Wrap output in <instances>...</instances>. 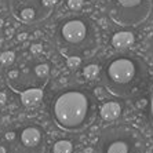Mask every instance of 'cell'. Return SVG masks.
<instances>
[{
	"mask_svg": "<svg viewBox=\"0 0 153 153\" xmlns=\"http://www.w3.org/2000/svg\"><path fill=\"white\" fill-rule=\"evenodd\" d=\"M43 50V47L40 46V44H33V46H30V53L32 54H39L42 53Z\"/></svg>",
	"mask_w": 153,
	"mask_h": 153,
	"instance_id": "obj_17",
	"label": "cell"
},
{
	"mask_svg": "<svg viewBox=\"0 0 153 153\" xmlns=\"http://www.w3.org/2000/svg\"><path fill=\"white\" fill-rule=\"evenodd\" d=\"M152 44H153V39H152Z\"/></svg>",
	"mask_w": 153,
	"mask_h": 153,
	"instance_id": "obj_22",
	"label": "cell"
},
{
	"mask_svg": "<svg viewBox=\"0 0 153 153\" xmlns=\"http://www.w3.org/2000/svg\"><path fill=\"white\" fill-rule=\"evenodd\" d=\"M152 11V0H109L108 14L121 26H135L146 21Z\"/></svg>",
	"mask_w": 153,
	"mask_h": 153,
	"instance_id": "obj_4",
	"label": "cell"
},
{
	"mask_svg": "<svg viewBox=\"0 0 153 153\" xmlns=\"http://www.w3.org/2000/svg\"><path fill=\"white\" fill-rule=\"evenodd\" d=\"M121 108L117 102H106L101 108V117L106 121H113L120 116Z\"/></svg>",
	"mask_w": 153,
	"mask_h": 153,
	"instance_id": "obj_9",
	"label": "cell"
},
{
	"mask_svg": "<svg viewBox=\"0 0 153 153\" xmlns=\"http://www.w3.org/2000/svg\"><path fill=\"white\" fill-rule=\"evenodd\" d=\"M0 153H7V150H6L4 146H0Z\"/></svg>",
	"mask_w": 153,
	"mask_h": 153,
	"instance_id": "obj_20",
	"label": "cell"
},
{
	"mask_svg": "<svg viewBox=\"0 0 153 153\" xmlns=\"http://www.w3.org/2000/svg\"><path fill=\"white\" fill-rule=\"evenodd\" d=\"M149 112H150V120L153 123V91H152V95H150V103H149Z\"/></svg>",
	"mask_w": 153,
	"mask_h": 153,
	"instance_id": "obj_18",
	"label": "cell"
},
{
	"mask_svg": "<svg viewBox=\"0 0 153 153\" xmlns=\"http://www.w3.org/2000/svg\"><path fill=\"white\" fill-rule=\"evenodd\" d=\"M68 6L69 8L77 11L83 7V0H68Z\"/></svg>",
	"mask_w": 153,
	"mask_h": 153,
	"instance_id": "obj_16",
	"label": "cell"
},
{
	"mask_svg": "<svg viewBox=\"0 0 153 153\" xmlns=\"http://www.w3.org/2000/svg\"><path fill=\"white\" fill-rule=\"evenodd\" d=\"M54 153H72L73 152V146L69 141H58L55 142L53 148Z\"/></svg>",
	"mask_w": 153,
	"mask_h": 153,
	"instance_id": "obj_11",
	"label": "cell"
},
{
	"mask_svg": "<svg viewBox=\"0 0 153 153\" xmlns=\"http://www.w3.org/2000/svg\"><path fill=\"white\" fill-rule=\"evenodd\" d=\"M4 103H6V95L3 93H0V106L4 105Z\"/></svg>",
	"mask_w": 153,
	"mask_h": 153,
	"instance_id": "obj_19",
	"label": "cell"
},
{
	"mask_svg": "<svg viewBox=\"0 0 153 153\" xmlns=\"http://www.w3.org/2000/svg\"><path fill=\"white\" fill-rule=\"evenodd\" d=\"M1 26H3V21L0 19V29H1Z\"/></svg>",
	"mask_w": 153,
	"mask_h": 153,
	"instance_id": "obj_21",
	"label": "cell"
},
{
	"mask_svg": "<svg viewBox=\"0 0 153 153\" xmlns=\"http://www.w3.org/2000/svg\"><path fill=\"white\" fill-rule=\"evenodd\" d=\"M66 65L68 68L71 69H76L82 65V57H77V55H72V57H68L66 59Z\"/></svg>",
	"mask_w": 153,
	"mask_h": 153,
	"instance_id": "obj_13",
	"label": "cell"
},
{
	"mask_svg": "<svg viewBox=\"0 0 153 153\" xmlns=\"http://www.w3.org/2000/svg\"><path fill=\"white\" fill-rule=\"evenodd\" d=\"M93 36L91 30H90L88 24H85V21L79 19V18H72L68 21L62 22V25L59 26L58 30V39H59V46L64 47V53H68L69 50L82 51V54L88 55L87 50L84 47L85 44L93 43ZM77 55V53H75Z\"/></svg>",
	"mask_w": 153,
	"mask_h": 153,
	"instance_id": "obj_5",
	"label": "cell"
},
{
	"mask_svg": "<svg viewBox=\"0 0 153 153\" xmlns=\"http://www.w3.org/2000/svg\"><path fill=\"white\" fill-rule=\"evenodd\" d=\"M0 61L3 65H11L13 61H14V53L13 51H6L0 55Z\"/></svg>",
	"mask_w": 153,
	"mask_h": 153,
	"instance_id": "obj_14",
	"label": "cell"
},
{
	"mask_svg": "<svg viewBox=\"0 0 153 153\" xmlns=\"http://www.w3.org/2000/svg\"><path fill=\"white\" fill-rule=\"evenodd\" d=\"M43 98V90L40 88H29L24 93H21L22 103L26 106H33L36 103H39Z\"/></svg>",
	"mask_w": 153,
	"mask_h": 153,
	"instance_id": "obj_10",
	"label": "cell"
},
{
	"mask_svg": "<svg viewBox=\"0 0 153 153\" xmlns=\"http://www.w3.org/2000/svg\"><path fill=\"white\" fill-rule=\"evenodd\" d=\"M48 72H50V69H48V66H47L46 64L37 65V66H36V75L39 76V77H47V76H48Z\"/></svg>",
	"mask_w": 153,
	"mask_h": 153,
	"instance_id": "obj_15",
	"label": "cell"
},
{
	"mask_svg": "<svg viewBox=\"0 0 153 153\" xmlns=\"http://www.w3.org/2000/svg\"><path fill=\"white\" fill-rule=\"evenodd\" d=\"M148 80V71L142 61L128 57L113 58L106 64L103 82L112 94L131 97L142 91Z\"/></svg>",
	"mask_w": 153,
	"mask_h": 153,
	"instance_id": "obj_1",
	"label": "cell"
},
{
	"mask_svg": "<svg viewBox=\"0 0 153 153\" xmlns=\"http://www.w3.org/2000/svg\"><path fill=\"white\" fill-rule=\"evenodd\" d=\"M135 39H134V35L131 32H117L114 33L113 37H112V44H113L114 48H127V47H131L134 44Z\"/></svg>",
	"mask_w": 153,
	"mask_h": 153,
	"instance_id": "obj_8",
	"label": "cell"
},
{
	"mask_svg": "<svg viewBox=\"0 0 153 153\" xmlns=\"http://www.w3.org/2000/svg\"><path fill=\"white\" fill-rule=\"evenodd\" d=\"M98 153H145V138L130 124L105 127L98 139Z\"/></svg>",
	"mask_w": 153,
	"mask_h": 153,
	"instance_id": "obj_3",
	"label": "cell"
},
{
	"mask_svg": "<svg viewBox=\"0 0 153 153\" xmlns=\"http://www.w3.org/2000/svg\"><path fill=\"white\" fill-rule=\"evenodd\" d=\"M98 75H100V68H98L97 65H88V66L84 68V76L88 79V80L97 79Z\"/></svg>",
	"mask_w": 153,
	"mask_h": 153,
	"instance_id": "obj_12",
	"label": "cell"
},
{
	"mask_svg": "<svg viewBox=\"0 0 153 153\" xmlns=\"http://www.w3.org/2000/svg\"><path fill=\"white\" fill-rule=\"evenodd\" d=\"M90 113V100L82 91L62 93L53 105V117L62 130L76 131L85 124Z\"/></svg>",
	"mask_w": 153,
	"mask_h": 153,
	"instance_id": "obj_2",
	"label": "cell"
},
{
	"mask_svg": "<svg viewBox=\"0 0 153 153\" xmlns=\"http://www.w3.org/2000/svg\"><path fill=\"white\" fill-rule=\"evenodd\" d=\"M57 0H8L11 14L24 24H36L50 15Z\"/></svg>",
	"mask_w": 153,
	"mask_h": 153,
	"instance_id": "obj_6",
	"label": "cell"
},
{
	"mask_svg": "<svg viewBox=\"0 0 153 153\" xmlns=\"http://www.w3.org/2000/svg\"><path fill=\"white\" fill-rule=\"evenodd\" d=\"M19 139H21V145L33 149V148H37V146L42 143L43 132L39 127L30 126V127H26L22 130Z\"/></svg>",
	"mask_w": 153,
	"mask_h": 153,
	"instance_id": "obj_7",
	"label": "cell"
}]
</instances>
